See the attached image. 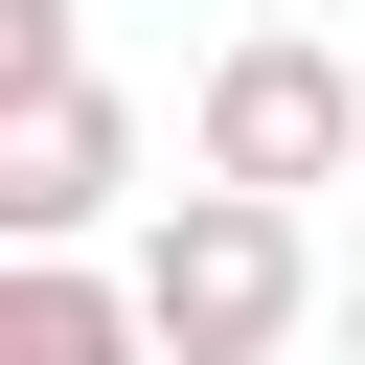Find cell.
I'll use <instances>...</instances> for the list:
<instances>
[{
	"instance_id": "obj_1",
	"label": "cell",
	"mask_w": 365,
	"mask_h": 365,
	"mask_svg": "<svg viewBox=\"0 0 365 365\" xmlns=\"http://www.w3.org/2000/svg\"><path fill=\"white\" fill-rule=\"evenodd\" d=\"M137 319H160V365H274L297 319H342V274H319V228L274 205V182H182V205H137Z\"/></svg>"
},
{
	"instance_id": "obj_2",
	"label": "cell",
	"mask_w": 365,
	"mask_h": 365,
	"mask_svg": "<svg viewBox=\"0 0 365 365\" xmlns=\"http://www.w3.org/2000/svg\"><path fill=\"white\" fill-rule=\"evenodd\" d=\"M182 182H274V205L365 182V68H342L319 23H251V46H205V91H182Z\"/></svg>"
},
{
	"instance_id": "obj_3",
	"label": "cell",
	"mask_w": 365,
	"mask_h": 365,
	"mask_svg": "<svg viewBox=\"0 0 365 365\" xmlns=\"http://www.w3.org/2000/svg\"><path fill=\"white\" fill-rule=\"evenodd\" d=\"M114 205H137V114H114L91 68L23 91V114H0V251H91Z\"/></svg>"
},
{
	"instance_id": "obj_4",
	"label": "cell",
	"mask_w": 365,
	"mask_h": 365,
	"mask_svg": "<svg viewBox=\"0 0 365 365\" xmlns=\"http://www.w3.org/2000/svg\"><path fill=\"white\" fill-rule=\"evenodd\" d=\"M0 365H160L114 251H0Z\"/></svg>"
},
{
	"instance_id": "obj_5",
	"label": "cell",
	"mask_w": 365,
	"mask_h": 365,
	"mask_svg": "<svg viewBox=\"0 0 365 365\" xmlns=\"http://www.w3.org/2000/svg\"><path fill=\"white\" fill-rule=\"evenodd\" d=\"M68 68H91V23H68V0H0V114H23V91H68Z\"/></svg>"
},
{
	"instance_id": "obj_6",
	"label": "cell",
	"mask_w": 365,
	"mask_h": 365,
	"mask_svg": "<svg viewBox=\"0 0 365 365\" xmlns=\"http://www.w3.org/2000/svg\"><path fill=\"white\" fill-rule=\"evenodd\" d=\"M342 365H365V274H342Z\"/></svg>"
}]
</instances>
